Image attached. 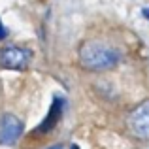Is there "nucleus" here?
Instances as JSON below:
<instances>
[{"label": "nucleus", "instance_id": "obj_1", "mask_svg": "<svg viewBox=\"0 0 149 149\" xmlns=\"http://www.w3.org/2000/svg\"><path fill=\"white\" fill-rule=\"evenodd\" d=\"M79 64L91 72L113 70L119 64V53L104 42L87 40L79 47Z\"/></svg>", "mask_w": 149, "mask_h": 149}, {"label": "nucleus", "instance_id": "obj_2", "mask_svg": "<svg viewBox=\"0 0 149 149\" xmlns=\"http://www.w3.org/2000/svg\"><path fill=\"white\" fill-rule=\"evenodd\" d=\"M127 127L132 136L149 142V98L138 104L127 117Z\"/></svg>", "mask_w": 149, "mask_h": 149}, {"label": "nucleus", "instance_id": "obj_3", "mask_svg": "<svg viewBox=\"0 0 149 149\" xmlns=\"http://www.w3.org/2000/svg\"><path fill=\"white\" fill-rule=\"evenodd\" d=\"M32 61V51L19 45H8L0 53V64L8 70H26Z\"/></svg>", "mask_w": 149, "mask_h": 149}, {"label": "nucleus", "instance_id": "obj_4", "mask_svg": "<svg viewBox=\"0 0 149 149\" xmlns=\"http://www.w3.org/2000/svg\"><path fill=\"white\" fill-rule=\"evenodd\" d=\"M23 130H25V127H23L21 119L11 115V113H6L0 119V143L2 146H13L21 138Z\"/></svg>", "mask_w": 149, "mask_h": 149}, {"label": "nucleus", "instance_id": "obj_5", "mask_svg": "<svg viewBox=\"0 0 149 149\" xmlns=\"http://www.w3.org/2000/svg\"><path fill=\"white\" fill-rule=\"evenodd\" d=\"M62 106H64V100H62V98H55L53 100V104H51V108H49L47 117H45V119L40 123L38 132H49L51 128H53L55 125L61 121V117H62Z\"/></svg>", "mask_w": 149, "mask_h": 149}, {"label": "nucleus", "instance_id": "obj_6", "mask_svg": "<svg viewBox=\"0 0 149 149\" xmlns=\"http://www.w3.org/2000/svg\"><path fill=\"white\" fill-rule=\"evenodd\" d=\"M6 34H8V30H6V26L2 25V21H0V40H4V38H6Z\"/></svg>", "mask_w": 149, "mask_h": 149}, {"label": "nucleus", "instance_id": "obj_7", "mask_svg": "<svg viewBox=\"0 0 149 149\" xmlns=\"http://www.w3.org/2000/svg\"><path fill=\"white\" fill-rule=\"evenodd\" d=\"M142 13H143V17H147V19H149V6H147V8H143Z\"/></svg>", "mask_w": 149, "mask_h": 149}, {"label": "nucleus", "instance_id": "obj_8", "mask_svg": "<svg viewBox=\"0 0 149 149\" xmlns=\"http://www.w3.org/2000/svg\"><path fill=\"white\" fill-rule=\"evenodd\" d=\"M49 149H62L61 146H55V147H49Z\"/></svg>", "mask_w": 149, "mask_h": 149}, {"label": "nucleus", "instance_id": "obj_9", "mask_svg": "<svg viewBox=\"0 0 149 149\" xmlns=\"http://www.w3.org/2000/svg\"><path fill=\"white\" fill-rule=\"evenodd\" d=\"M70 149H79V147H77V146H76V143H74V146H72V147H70Z\"/></svg>", "mask_w": 149, "mask_h": 149}]
</instances>
